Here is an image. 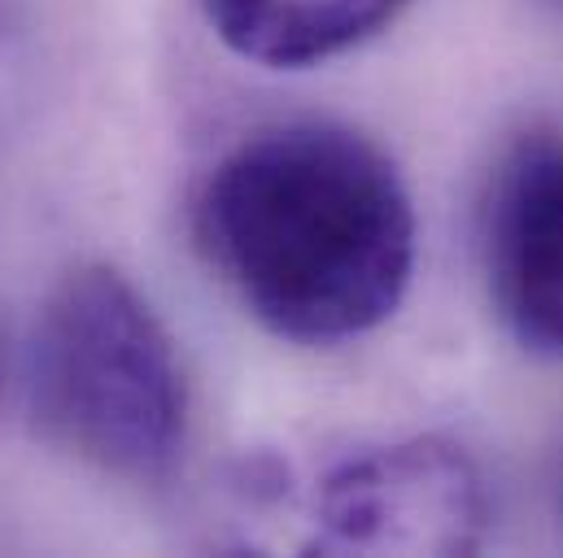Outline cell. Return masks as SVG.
Returning <instances> with one entry per match:
<instances>
[{"label":"cell","mask_w":563,"mask_h":558,"mask_svg":"<svg viewBox=\"0 0 563 558\" xmlns=\"http://www.w3.org/2000/svg\"><path fill=\"white\" fill-rule=\"evenodd\" d=\"M13 70H18V44H13V22L0 0V136H4V110L13 101Z\"/></svg>","instance_id":"cell-6"},{"label":"cell","mask_w":563,"mask_h":558,"mask_svg":"<svg viewBox=\"0 0 563 558\" xmlns=\"http://www.w3.org/2000/svg\"><path fill=\"white\" fill-rule=\"evenodd\" d=\"M197 245L263 327L336 345L398 310L416 267V210L372 140L284 123L245 136L206 175Z\"/></svg>","instance_id":"cell-1"},{"label":"cell","mask_w":563,"mask_h":558,"mask_svg":"<svg viewBox=\"0 0 563 558\" xmlns=\"http://www.w3.org/2000/svg\"><path fill=\"white\" fill-rule=\"evenodd\" d=\"M489 520L472 458L445 440H402L341 462L314 498L319 555H467Z\"/></svg>","instance_id":"cell-3"},{"label":"cell","mask_w":563,"mask_h":558,"mask_svg":"<svg viewBox=\"0 0 563 558\" xmlns=\"http://www.w3.org/2000/svg\"><path fill=\"white\" fill-rule=\"evenodd\" d=\"M485 271L507 332L563 358V140H533L503 166L485 214Z\"/></svg>","instance_id":"cell-4"},{"label":"cell","mask_w":563,"mask_h":558,"mask_svg":"<svg viewBox=\"0 0 563 558\" xmlns=\"http://www.w3.org/2000/svg\"><path fill=\"white\" fill-rule=\"evenodd\" d=\"M31 415L44 440L128 480H157L184 445L188 393L175 345L110 267L57 283L31 341Z\"/></svg>","instance_id":"cell-2"},{"label":"cell","mask_w":563,"mask_h":558,"mask_svg":"<svg viewBox=\"0 0 563 558\" xmlns=\"http://www.w3.org/2000/svg\"><path fill=\"white\" fill-rule=\"evenodd\" d=\"M402 0H206L219 40L276 70H301L372 40Z\"/></svg>","instance_id":"cell-5"}]
</instances>
